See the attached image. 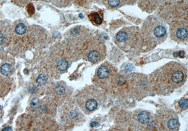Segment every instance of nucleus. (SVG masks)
I'll use <instances>...</instances> for the list:
<instances>
[{"label":"nucleus","mask_w":188,"mask_h":131,"mask_svg":"<svg viewBox=\"0 0 188 131\" xmlns=\"http://www.w3.org/2000/svg\"><path fill=\"white\" fill-rule=\"evenodd\" d=\"M187 77L185 66L171 61L153 72L149 79L152 91L159 95H166L183 85Z\"/></svg>","instance_id":"f257e3e1"},{"label":"nucleus","mask_w":188,"mask_h":131,"mask_svg":"<svg viewBox=\"0 0 188 131\" xmlns=\"http://www.w3.org/2000/svg\"><path fill=\"white\" fill-rule=\"evenodd\" d=\"M119 80L117 69L111 64L105 62L98 68L95 82L100 88L109 92L119 82Z\"/></svg>","instance_id":"f03ea898"},{"label":"nucleus","mask_w":188,"mask_h":131,"mask_svg":"<svg viewBox=\"0 0 188 131\" xmlns=\"http://www.w3.org/2000/svg\"><path fill=\"white\" fill-rule=\"evenodd\" d=\"M143 35L145 41L151 45H157L164 42L167 37L165 26L157 20H148L143 26Z\"/></svg>","instance_id":"7ed1b4c3"},{"label":"nucleus","mask_w":188,"mask_h":131,"mask_svg":"<svg viewBox=\"0 0 188 131\" xmlns=\"http://www.w3.org/2000/svg\"><path fill=\"white\" fill-rule=\"evenodd\" d=\"M154 126L159 131H178L180 124L177 114L169 109H160L154 116Z\"/></svg>","instance_id":"20e7f679"},{"label":"nucleus","mask_w":188,"mask_h":131,"mask_svg":"<svg viewBox=\"0 0 188 131\" xmlns=\"http://www.w3.org/2000/svg\"><path fill=\"white\" fill-rule=\"evenodd\" d=\"M128 80V87L135 97L143 98L146 94H148L149 90H151L149 79L144 74H131Z\"/></svg>","instance_id":"39448f33"},{"label":"nucleus","mask_w":188,"mask_h":131,"mask_svg":"<svg viewBox=\"0 0 188 131\" xmlns=\"http://www.w3.org/2000/svg\"><path fill=\"white\" fill-rule=\"evenodd\" d=\"M83 108L88 112L96 110L104 98V93L96 88H90L84 93Z\"/></svg>","instance_id":"423d86ee"},{"label":"nucleus","mask_w":188,"mask_h":131,"mask_svg":"<svg viewBox=\"0 0 188 131\" xmlns=\"http://www.w3.org/2000/svg\"><path fill=\"white\" fill-rule=\"evenodd\" d=\"M132 119L133 124L139 130H151L155 127L154 117L146 111H138L134 113Z\"/></svg>","instance_id":"0eeeda50"},{"label":"nucleus","mask_w":188,"mask_h":131,"mask_svg":"<svg viewBox=\"0 0 188 131\" xmlns=\"http://www.w3.org/2000/svg\"><path fill=\"white\" fill-rule=\"evenodd\" d=\"M136 32L130 29L120 31L116 36L117 43L123 50H128L133 47L137 40Z\"/></svg>","instance_id":"6e6552de"},{"label":"nucleus","mask_w":188,"mask_h":131,"mask_svg":"<svg viewBox=\"0 0 188 131\" xmlns=\"http://www.w3.org/2000/svg\"><path fill=\"white\" fill-rule=\"evenodd\" d=\"M172 39L176 42H184L188 39V25L185 23L178 22L173 24L171 27Z\"/></svg>","instance_id":"1a4fd4ad"},{"label":"nucleus","mask_w":188,"mask_h":131,"mask_svg":"<svg viewBox=\"0 0 188 131\" xmlns=\"http://www.w3.org/2000/svg\"><path fill=\"white\" fill-rule=\"evenodd\" d=\"M106 56V48L104 46H103L99 50L95 49L91 51L88 55V58L91 63H97L103 61Z\"/></svg>","instance_id":"9d476101"},{"label":"nucleus","mask_w":188,"mask_h":131,"mask_svg":"<svg viewBox=\"0 0 188 131\" xmlns=\"http://www.w3.org/2000/svg\"><path fill=\"white\" fill-rule=\"evenodd\" d=\"M188 100L187 97L181 98L177 103V108L181 111L187 110L188 106Z\"/></svg>","instance_id":"9b49d317"},{"label":"nucleus","mask_w":188,"mask_h":131,"mask_svg":"<svg viewBox=\"0 0 188 131\" xmlns=\"http://www.w3.org/2000/svg\"><path fill=\"white\" fill-rule=\"evenodd\" d=\"M91 20L96 25H100L103 22V19L97 12H95L90 15Z\"/></svg>","instance_id":"f8f14e48"},{"label":"nucleus","mask_w":188,"mask_h":131,"mask_svg":"<svg viewBox=\"0 0 188 131\" xmlns=\"http://www.w3.org/2000/svg\"><path fill=\"white\" fill-rule=\"evenodd\" d=\"M1 71L3 75L9 76L12 71V66L9 63H5L1 66Z\"/></svg>","instance_id":"ddd939ff"},{"label":"nucleus","mask_w":188,"mask_h":131,"mask_svg":"<svg viewBox=\"0 0 188 131\" xmlns=\"http://www.w3.org/2000/svg\"><path fill=\"white\" fill-rule=\"evenodd\" d=\"M26 31H27V27L25 24L22 23L18 24L15 28V32L17 34H24L25 33Z\"/></svg>","instance_id":"4468645a"},{"label":"nucleus","mask_w":188,"mask_h":131,"mask_svg":"<svg viewBox=\"0 0 188 131\" xmlns=\"http://www.w3.org/2000/svg\"><path fill=\"white\" fill-rule=\"evenodd\" d=\"M48 78L47 76L44 74H41L39 75V76L37 78L36 82L39 85H43L47 82Z\"/></svg>","instance_id":"2eb2a0df"},{"label":"nucleus","mask_w":188,"mask_h":131,"mask_svg":"<svg viewBox=\"0 0 188 131\" xmlns=\"http://www.w3.org/2000/svg\"><path fill=\"white\" fill-rule=\"evenodd\" d=\"M68 67V63L66 60H60L57 64V68L60 70L63 71L66 70Z\"/></svg>","instance_id":"dca6fc26"},{"label":"nucleus","mask_w":188,"mask_h":131,"mask_svg":"<svg viewBox=\"0 0 188 131\" xmlns=\"http://www.w3.org/2000/svg\"><path fill=\"white\" fill-rule=\"evenodd\" d=\"M55 91L58 95H63L65 92L64 87L61 85H57L55 88Z\"/></svg>","instance_id":"f3484780"},{"label":"nucleus","mask_w":188,"mask_h":131,"mask_svg":"<svg viewBox=\"0 0 188 131\" xmlns=\"http://www.w3.org/2000/svg\"><path fill=\"white\" fill-rule=\"evenodd\" d=\"M120 3V0H108V4L112 8H115L119 5Z\"/></svg>","instance_id":"a211bd4d"},{"label":"nucleus","mask_w":188,"mask_h":131,"mask_svg":"<svg viewBox=\"0 0 188 131\" xmlns=\"http://www.w3.org/2000/svg\"><path fill=\"white\" fill-rule=\"evenodd\" d=\"M39 100L38 98H34L33 99L31 102V107L33 109H37L39 106Z\"/></svg>","instance_id":"6ab92c4d"},{"label":"nucleus","mask_w":188,"mask_h":131,"mask_svg":"<svg viewBox=\"0 0 188 131\" xmlns=\"http://www.w3.org/2000/svg\"><path fill=\"white\" fill-rule=\"evenodd\" d=\"M5 41V37L3 36V35L0 33V45L3 44L4 42Z\"/></svg>","instance_id":"aec40b11"},{"label":"nucleus","mask_w":188,"mask_h":131,"mask_svg":"<svg viewBox=\"0 0 188 131\" xmlns=\"http://www.w3.org/2000/svg\"><path fill=\"white\" fill-rule=\"evenodd\" d=\"M98 125V123L96 122H93L91 123L90 124V126L91 127H96Z\"/></svg>","instance_id":"412c9836"},{"label":"nucleus","mask_w":188,"mask_h":131,"mask_svg":"<svg viewBox=\"0 0 188 131\" xmlns=\"http://www.w3.org/2000/svg\"><path fill=\"white\" fill-rule=\"evenodd\" d=\"M3 131H12V129L9 127H7L3 129Z\"/></svg>","instance_id":"4be33fe9"},{"label":"nucleus","mask_w":188,"mask_h":131,"mask_svg":"<svg viewBox=\"0 0 188 131\" xmlns=\"http://www.w3.org/2000/svg\"><path fill=\"white\" fill-rule=\"evenodd\" d=\"M79 16L80 17H81V18H82V17H83V15H82V14H80V15H79Z\"/></svg>","instance_id":"5701e85b"}]
</instances>
